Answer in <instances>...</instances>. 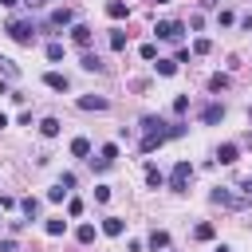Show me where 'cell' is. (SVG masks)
Returning a JSON list of instances; mask_svg holds the SVG:
<instances>
[{"label": "cell", "instance_id": "1", "mask_svg": "<svg viewBox=\"0 0 252 252\" xmlns=\"http://www.w3.org/2000/svg\"><path fill=\"white\" fill-rule=\"evenodd\" d=\"M185 130H189L185 122H165L158 114H142V142H138V150L142 154H154L158 146H165L169 138H181Z\"/></svg>", "mask_w": 252, "mask_h": 252}, {"label": "cell", "instance_id": "2", "mask_svg": "<svg viewBox=\"0 0 252 252\" xmlns=\"http://www.w3.org/2000/svg\"><path fill=\"white\" fill-rule=\"evenodd\" d=\"M209 201L220 205V209H232V213L248 209V197H244V193H232V185H217V189L209 193Z\"/></svg>", "mask_w": 252, "mask_h": 252}, {"label": "cell", "instance_id": "3", "mask_svg": "<svg viewBox=\"0 0 252 252\" xmlns=\"http://www.w3.org/2000/svg\"><path fill=\"white\" fill-rule=\"evenodd\" d=\"M4 32H8L16 43H24V47H32V43H35V24H32V20H20V16H16V20H8V24H4Z\"/></svg>", "mask_w": 252, "mask_h": 252}, {"label": "cell", "instance_id": "4", "mask_svg": "<svg viewBox=\"0 0 252 252\" xmlns=\"http://www.w3.org/2000/svg\"><path fill=\"white\" fill-rule=\"evenodd\" d=\"M189 181H193V161H185V158H181V161L173 165V173H169V189H173V193H185V189H189Z\"/></svg>", "mask_w": 252, "mask_h": 252}, {"label": "cell", "instance_id": "5", "mask_svg": "<svg viewBox=\"0 0 252 252\" xmlns=\"http://www.w3.org/2000/svg\"><path fill=\"white\" fill-rule=\"evenodd\" d=\"M181 32H185V24H181V20H158V24H154V35H158V39H165V43H177V39H181Z\"/></svg>", "mask_w": 252, "mask_h": 252}, {"label": "cell", "instance_id": "6", "mask_svg": "<svg viewBox=\"0 0 252 252\" xmlns=\"http://www.w3.org/2000/svg\"><path fill=\"white\" fill-rule=\"evenodd\" d=\"M217 161H220V165H236V161H240V146H236V142L217 146Z\"/></svg>", "mask_w": 252, "mask_h": 252}, {"label": "cell", "instance_id": "7", "mask_svg": "<svg viewBox=\"0 0 252 252\" xmlns=\"http://www.w3.org/2000/svg\"><path fill=\"white\" fill-rule=\"evenodd\" d=\"M67 24H75V12H71V8H55V12L47 16V28H67Z\"/></svg>", "mask_w": 252, "mask_h": 252}, {"label": "cell", "instance_id": "8", "mask_svg": "<svg viewBox=\"0 0 252 252\" xmlns=\"http://www.w3.org/2000/svg\"><path fill=\"white\" fill-rule=\"evenodd\" d=\"M71 43L87 51V47H91V28H87V24H71Z\"/></svg>", "mask_w": 252, "mask_h": 252}, {"label": "cell", "instance_id": "9", "mask_svg": "<svg viewBox=\"0 0 252 252\" xmlns=\"http://www.w3.org/2000/svg\"><path fill=\"white\" fill-rule=\"evenodd\" d=\"M220 118H224V106H220V102H209V106L201 110V122H205V126H217Z\"/></svg>", "mask_w": 252, "mask_h": 252}, {"label": "cell", "instance_id": "10", "mask_svg": "<svg viewBox=\"0 0 252 252\" xmlns=\"http://www.w3.org/2000/svg\"><path fill=\"white\" fill-rule=\"evenodd\" d=\"M106 16H110V20H126V16H130V4H126V0H106Z\"/></svg>", "mask_w": 252, "mask_h": 252}, {"label": "cell", "instance_id": "11", "mask_svg": "<svg viewBox=\"0 0 252 252\" xmlns=\"http://www.w3.org/2000/svg\"><path fill=\"white\" fill-rule=\"evenodd\" d=\"M106 106H110V102H106L102 94H83V98H79V110H106Z\"/></svg>", "mask_w": 252, "mask_h": 252}, {"label": "cell", "instance_id": "12", "mask_svg": "<svg viewBox=\"0 0 252 252\" xmlns=\"http://www.w3.org/2000/svg\"><path fill=\"white\" fill-rule=\"evenodd\" d=\"M43 83H47L51 91H67V87H71V79H67V75H59V71H47V75H43Z\"/></svg>", "mask_w": 252, "mask_h": 252}, {"label": "cell", "instance_id": "13", "mask_svg": "<svg viewBox=\"0 0 252 252\" xmlns=\"http://www.w3.org/2000/svg\"><path fill=\"white\" fill-rule=\"evenodd\" d=\"M122 228H126L122 217H102V232H106V236H122Z\"/></svg>", "mask_w": 252, "mask_h": 252}, {"label": "cell", "instance_id": "14", "mask_svg": "<svg viewBox=\"0 0 252 252\" xmlns=\"http://www.w3.org/2000/svg\"><path fill=\"white\" fill-rule=\"evenodd\" d=\"M71 154H75V158H87V161H91V142H87V138H71Z\"/></svg>", "mask_w": 252, "mask_h": 252}, {"label": "cell", "instance_id": "15", "mask_svg": "<svg viewBox=\"0 0 252 252\" xmlns=\"http://www.w3.org/2000/svg\"><path fill=\"white\" fill-rule=\"evenodd\" d=\"M146 185H150V189H161V185H165V177H161L158 165H146Z\"/></svg>", "mask_w": 252, "mask_h": 252}, {"label": "cell", "instance_id": "16", "mask_svg": "<svg viewBox=\"0 0 252 252\" xmlns=\"http://www.w3.org/2000/svg\"><path fill=\"white\" fill-rule=\"evenodd\" d=\"M20 213H24L28 220H35V217H39V201H35V197H24V201H20Z\"/></svg>", "mask_w": 252, "mask_h": 252}, {"label": "cell", "instance_id": "17", "mask_svg": "<svg viewBox=\"0 0 252 252\" xmlns=\"http://www.w3.org/2000/svg\"><path fill=\"white\" fill-rule=\"evenodd\" d=\"M150 248H154V252H158V248H169V232H165V228H154V232H150Z\"/></svg>", "mask_w": 252, "mask_h": 252}, {"label": "cell", "instance_id": "18", "mask_svg": "<svg viewBox=\"0 0 252 252\" xmlns=\"http://www.w3.org/2000/svg\"><path fill=\"white\" fill-rule=\"evenodd\" d=\"M79 67H83V71H102L106 63H102L98 55H91V51H83V63H79Z\"/></svg>", "mask_w": 252, "mask_h": 252}, {"label": "cell", "instance_id": "19", "mask_svg": "<svg viewBox=\"0 0 252 252\" xmlns=\"http://www.w3.org/2000/svg\"><path fill=\"white\" fill-rule=\"evenodd\" d=\"M209 91H213V94L228 91V75H220V71H217V75H209Z\"/></svg>", "mask_w": 252, "mask_h": 252}, {"label": "cell", "instance_id": "20", "mask_svg": "<svg viewBox=\"0 0 252 252\" xmlns=\"http://www.w3.org/2000/svg\"><path fill=\"white\" fill-rule=\"evenodd\" d=\"M110 51H126V32H122V28L110 32Z\"/></svg>", "mask_w": 252, "mask_h": 252}, {"label": "cell", "instance_id": "21", "mask_svg": "<svg viewBox=\"0 0 252 252\" xmlns=\"http://www.w3.org/2000/svg\"><path fill=\"white\" fill-rule=\"evenodd\" d=\"M154 67H158V75H165V79H169V75H177V59H158Z\"/></svg>", "mask_w": 252, "mask_h": 252}, {"label": "cell", "instance_id": "22", "mask_svg": "<svg viewBox=\"0 0 252 252\" xmlns=\"http://www.w3.org/2000/svg\"><path fill=\"white\" fill-rule=\"evenodd\" d=\"M39 134H43V138H55V134H59V118H43V122H39Z\"/></svg>", "mask_w": 252, "mask_h": 252}, {"label": "cell", "instance_id": "23", "mask_svg": "<svg viewBox=\"0 0 252 252\" xmlns=\"http://www.w3.org/2000/svg\"><path fill=\"white\" fill-rule=\"evenodd\" d=\"M114 158H118V146H114V142H106V146L98 150V161H106V165H114Z\"/></svg>", "mask_w": 252, "mask_h": 252}, {"label": "cell", "instance_id": "24", "mask_svg": "<svg viewBox=\"0 0 252 252\" xmlns=\"http://www.w3.org/2000/svg\"><path fill=\"white\" fill-rule=\"evenodd\" d=\"M43 232H47V236H63V232H67V220H59V217H55V220H47V224H43Z\"/></svg>", "mask_w": 252, "mask_h": 252}, {"label": "cell", "instance_id": "25", "mask_svg": "<svg viewBox=\"0 0 252 252\" xmlns=\"http://www.w3.org/2000/svg\"><path fill=\"white\" fill-rule=\"evenodd\" d=\"M75 240H79V244H91V240H94V224H79V228H75Z\"/></svg>", "mask_w": 252, "mask_h": 252}, {"label": "cell", "instance_id": "26", "mask_svg": "<svg viewBox=\"0 0 252 252\" xmlns=\"http://www.w3.org/2000/svg\"><path fill=\"white\" fill-rule=\"evenodd\" d=\"M209 51H213V39L197 35V39H193V55H209Z\"/></svg>", "mask_w": 252, "mask_h": 252}, {"label": "cell", "instance_id": "27", "mask_svg": "<svg viewBox=\"0 0 252 252\" xmlns=\"http://www.w3.org/2000/svg\"><path fill=\"white\" fill-rule=\"evenodd\" d=\"M213 232H217L213 224H197V228H193V240H213Z\"/></svg>", "mask_w": 252, "mask_h": 252}, {"label": "cell", "instance_id": "28", "mask_svg": "<svg viewBox=\"0 0 252 252\" xmlns=\"http://www.w3.org/2000/svg\"><path fill=\"white\" fill-rule=\"evenodd\" d=\"M0 71H4V75H8V79H16V75H20V67H16V63H12V59H4V55H0Z\"/></svg>", "mask_w": 252, "mask_h": 252}, {"label": "cell", "instance_id": "29", "mask_svg": "<svg viewBox=\"0 0 252 252\" xmlns=\"http://www.w3.org/2000/svg\"><path fill=\"white\" fill-rule=\"evenodd\" d=\"M47 59L59 63V59H63V43H47Z\"/></svg>", "mask_w": 252, "mask_h": 252}, {"label": "cell", "instance_id": "30", "mask_svg": "<svg viewBox=\"0 0 252 252\" xmlns=\"http://www.w3.org/2000/svg\"><path fill=\"white\" fill-rule=\"evenodd\" d=\"M185 110H189V94H177L173 98V114H185Z\"/></svg>", "mask_w": 252, "mask_h": 252}, {"label": "cell", "instance_id": "31", "mask_svg": "<svg viewBox=\"0 0 252 252\" xmlns=\"http://www.w3.org/2000/svg\"><path fill=\"white\" fill-rule=\"evenodd\" d=\"M67 193H71V189H63V185H51V189H47V201H63Z\"/></svg>", "mask_w": 252, "mask_h": 252}, {"label": "cell", "instance_id": "32", "mask_svg": "<svg viewBox=\"0 0 252 252\" xmlns=\"http://www.w3.org/2000/svg\"><path fill=\"white\" fill-rule=\"evenodd\" d=\"M67 213H71V217H83V201L71 197V201H67Z\"/></svg>", "mask_w": 252, "mask_h": 252}, {"label": "cell", "instance_id": "33", "mask_svg": "<svg viewBox=\"0 0 252 252\" xmlns=\"http://www.w3.org/2000/svg\"><path fill=\"white\" fill-rule=\"evenodd\" d=\"M138 55H142V59H158V47H154V43H142V51H138Z\"/></svg>", "mask_w": 252, "mask_h": 252}, {"label": "cell", "instance_id": "34", "mask_svg": "<svg viewBox=\"0 0 252 252\" xmlns=\"http://www.w3.org/2000/svg\"><path fill=\"white\" fill-rule=\"evenodd\" d=\"M94 201H102V205H106V201H110V189H106V185H94Z\"/></svg>", "mask_w": 252, "mask_h": 252}, {"label": "cell", "instance_id": "35", "mask_svg": "<svg viewBox=\"0 0 252 252\" xmlns=\"http://www.w3.org/2000/svg\"><path fill=\"white\" fill-rule=\"evenodd\" d=\"M240 193H244V197H248V205H252V173L240 181Z\"/></svg>", "mask_w": 252, "mask_h": 252}, {"label": "cell", "instance_id": "36", "mask_svg": "<svg viewBox=\"0 0 252 252\" xmlns=\"http://www.w3.org/2000/svg\"><path fill=\"white\" fill-rule=\"evenodd\" d=\"M24 4H28V8H43L47 0H24Z\"/></svg>", "mask_w": 252, "mask_h": 252}, {"label": "cell", "instance_id": "37", "mask_svg": "<svg viewBox=\"0 0 252 252\" xmlns=\"http://www.w3.org/2000/svg\"><path fill=\"white\" fill-rule=\"evenodd\" d=\"M16 4H20V0H0V8H16Z\"/></svg>", "mask_w": 252, "mask_h": 252}, {"label": "cell", "instance_id": "38", "mask_svg": "<svg viewBox=\"0 0 252 252\" xmlns=\"http://www.w3.org/2000/svg\"><path fill=\"white\" fill-rule=\"evenodd\" d=\"M4 126H8V114H4V110H0V130H4Z\"/></svg>", "mask_w": 252, "mask_h": 252}, {"label": "cell", "instance_id": "39", "mask_svg": "<svg viewBox=\"0 0 252 252\" xmlns=\"http://www.w3.org/2000/svg\"><path fill=\"white\" fill-rule=\"evenodd\" d=\"M217 252H232V248H228V244H217Z\"/></svg>", "mask_w": 252, "mask_h": 252}, {"label": "cell", "instance_id": "40", "mask_svg": "<svg viewBox=\"0 0 252 252\" xmlns=\"http://www.w3.org/2000/svg\"><path fill=\"white\" fill-rule=\"evenodd\" d=\"M248 122H252V106H248Z\"/></svg>", "mask_w": 252, "mask_h": 252}, {"label": "cell", "instance_id": "41", "mask_svg": "<svg viewBox=\"0 0 252 252\" xmlns=\"http://www.w3.org/2000/svg\"><path fill=\"white\" fill-rule=\"evenodd\" d=\"M154 4H169V0H154Z\"/></svg>", "mask_w": 252, "mask_h": 252}]
</instances>
